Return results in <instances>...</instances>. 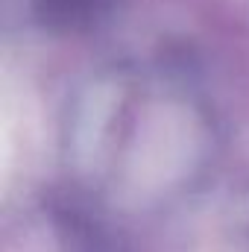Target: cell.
I'll return each mask as SVG.
<instances>
[{
  "instance_id": "1",
  "label": "cell",
  "mask_w": 249,
  "mask_h": 252,
  "mask_svg": "<svg viewBox=\"0 0 249 252\" xmlns=\"http://www.w3.org/2000/svg\"><path fill=\"white\" fill-rule=\"evenodd\" d=\"M112 9L115 0H32L30 12L44 30L76 32V30L97 27Z\"/></svg>"
}]
</instances>
